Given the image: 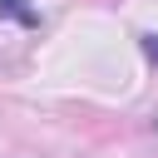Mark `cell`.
<instances>
[{
    "instance_id": "6da1fadb",
    "label": "cell",
    "mask_w": 158,
    "mask_h": 158,
    "mask_svg": "<svg viewBox=\"0 0 158 158\" xmlns=\"http://www.w3.org/2000/svg\"><path fill=\"white\" fill-rule=\"evenodd\" d=\"M0 20H20V25H40V15L30 10V0H0Z\"/></svg>"
},
{
    "instance_id": "7a4b0ae2",
    "label": "cell",
    "mask_w": 158,
    "mask_h": 158,
    "mask_svg": "<svg viewBox=\"0 0 158 158\" xmlns=\"http://www.w3.org/2000/svg\"><path fill=\"white\" fill-rule=\"evenodd\" d=\"M138 44H143V54H148V59H153V64H158V35H153V30H148V35H138Z\"/></svg>"
},
{
    "instance_id": "3957f363",
    "label": "cell",
    "mask_w": 158,
    "mask_h": 158,
    "mask_svg": "<svg viewBox=\"0 0 158 158\" xmlns=\"http://www.w3.org/2000/svg\"><path fill=\"white\" fill-rule=\"evenodd\" d=\"M148 138H153V143H158V109H153V114H148Z\"/></svg>"
}]
</instances>
